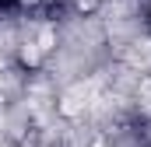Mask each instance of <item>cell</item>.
Masks as SVG:
<instances>
[{
    "mask_svg": "<svg viewBox=\"0 0 151 147\" xmlns=\"http://www.w3.org/2000/svg\"><path fill=\"white\" fill-rule=\"evenodd\" d=\"M148 14H151V11H148Z\"/></svg>",
    "mask_w": 151,
    "mask_h": 147,
    "instance_id": "obj_1",
    "label": "cell"
}]
</instances>
